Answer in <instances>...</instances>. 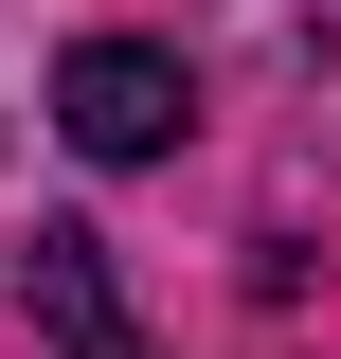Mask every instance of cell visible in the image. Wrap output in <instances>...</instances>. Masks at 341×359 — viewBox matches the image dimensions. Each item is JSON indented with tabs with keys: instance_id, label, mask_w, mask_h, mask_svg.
<instances>
[{
	"instance_id": "obj_2",
	"label": "cell",
	"mask_w": 341,
	"mask_h": 359,
	"mask_svg": "<svg viewBox=\"0 0 341 359\" xmlns=\"http://www.w3.org/2000/svg\"><path fill=\"white\" fill-rule=\"evenodd\" d=\"M18 306L54 323V359H144V341H126V306H108V233H72V216H36V252H18Z\"/></svg>"
},
{
	"instance_id": "obj_1",
	"label": "cell",
	"mask_w": 341,
	"mask_h": 359,
	"mask_svg": "<svg viewBox=\"0 0 341 359\" xmlns=\"http://www.w3.org/2000/svg\"><path fill=\"white\" fill-rule=\"evenodd\" d=\"M54 126H72L90 162H162V144H180V54H144V36H90L72 72H54Z\"/></svg>"
}]
</instances>
